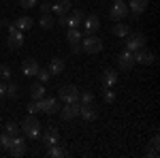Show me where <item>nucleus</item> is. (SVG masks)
Wrapping results in <instances>:
<instances>
[{
	"mask_svg": "<svg viewBox=\"0 0 160 158\" xmlns=\"http://www.w3.org/2000/svg\"><path fill=\"white\" fill-rule=\"evenodd\" d=\"M9 154H11L13 158H22L26 154V139L24 137H13V145L9 147Z\"/></svg>",
	"mask_w": 160,
	"mask_h": 158,
	"instance_id": "obj_9",
	"label": "nucleus"
},
{
	"mask_svg": "<svg viewBox=\"0 0 160 158\" xmlns=\"http://www.w3.org/2000/svg\"><path fill=\"white\" fill-rule=\"evenodd\" d=\"M149 145H154V147H158V145H160V139H158V135H154V137H152Z\"/></svg>",
	"mask_w": 160,
	"mask_h": 158,
	"instance_id": "obj_38",
	"label": "nucleus"
},
{
	"mask_svg": "<svg viewBox=\"0 0 160 158\" xmlns=\"http://www.w3.org/2000/svg\"><path fill=\"white\" fill-rule=\"evenodd\" d=\"M0 145H2V147H7V150H9V147L13 145V137H11L9 133H2V135H0Z\"/></svg>",
	"mask_w": 160,
	"mask_h": 158,
	"instance_id": "obj_28",
	"label": "nucleus"
},
{
	"mask_svg": "<svg viewBox=\"0 0 160 158\" xmlns=\"http://www.w3.org/2000/svg\"><path fill=\"white\" fill-rule=\"evenodd\" d=\"M92 100H94V94L90 90H81L79 92V105H90Z\"/></svg>",
	"mask_w": 160,
	"mask_h": 158,
	"instance_id": "obj_27",
	"label": "nucleus"
},
{
	"mask_svg": "<svg viewBox=\"0 0 160 158\" xmlns=\"http://www.w3.org/2000/svg\"><path fill=\"white\" fill-rule=\"evenodd\" d=\"M100 81H102L105 88H113V85L118 84V73H115L113 69H107V71L102 73V77H100Z\"/></svg>",
	"mask_w": 160,
	"mask_h": 158,
	"instance_id": "obj_17",
	"label": "nucleus"
},
{
	"mask_svg": "<svg viewBox=\"0 0 160 158\" xmlns=\"http://www.w3.org/2000/svg\"><path fill=\"white\" fill-rule=\"evenodd\" d=\"M128 32H130V26H128V24H122V22L113 24V34H115V37L124 38L126 34H128Z\"/></svg>",
	"mask_w": 160,
	"mask_h": 158,
	"instance_id": "obj_24",
	"label": "nucleus"
},
{
	"mask_svg": "<svg viewBox=\"0 0 160 158\" xmlns=\"http://www.w3.org/2000/svg\"><path fill=\"white\" fill-rule=\"evenodd\" d=\"M41 137H43V143H45V147H51L56 145V143H60V133H58V128H45V133H41Z\"/></svg>",
	"mask_w": 160,
	"mask_h": 158,
	"instance_id": "obj_10",
	"label": "nucleus"
},
{
	"mask_svg": "<svg viewBox=\"0 0 160 158\" xmlns=\"http://www.w3.org/2000/svg\"><path fill=\"white\" fill-rule=\"evenodd\" d=\"M32 24H34V22H32V17L24 15V17H17L13 26H15L17 30H22V32H24V30H30V28H32Z\"/></svg>",
	"mask_w": 160,
	"mask_h": 158,
	"instance_id": "obj_20",
	"label": "nucleus"
},
{
	"mask_svg": "<svg viewBox=\"0 0 160 158\" xmlns=\"http://www.w3.org/2000/svg\"><path fill=\"white\" fill-rule=\"evenodd\" d=\"M145 156L148 158H158V147H154V145L145 147Z\"/></svg>",
	"mask_w": 160,
	"mask_h": 158,
	"instance_id": "obj_36",
	"label": "nucleus"
},
{
	"mask_svg": "<svg viewBox=\"0 0 160 158\" xmlns=\"http://www.w3.org/2000/svg\"><path fill=\"white\" fill-rule=\"evenodd\" d=\"M47 156H49V158H62V156H66V152H64V150L56 143V145L47 147Z\"/></svg>",
	"mask_w": 160,
	"mask_h": 158,
	"instance_id": "obj_26",
	"label": "nucleus"
},
{
	"mask_svg": "<svg viewBox=\"0 0 160 158\" xmlns=\"http://www.w3.org/2000/svg\"><path fill=\"white\" fill-rule=\"evenodd\" d=\"M2 96H7V85L0 81V98H2Z\"/></svg>",
	"mask_w": 160,
	"mask_h": 158,
	"instance_id": "obj_39",
	"label": "nucleus"
},
{
	"mask_svg": "<svg viewBox=\"0 0 160 158\" xmlns=\"http://www.w3.org/2000/svg\"><path fill=\"white\" fill-rule=\"evenodd\" d=\"M0 147H2V145H0Z\"/></svg>",
	"mask_w": 160,
	"mask_h": 158,
	"instance_id": "obj_41",
	"label": "nucleus"
},
{
	"mask_svg": "<svg viewBox=\"0 0 160 158\" xmlns=\"http://www.w3.org/2000/svg\"><path fill=\"white\" fill-rule=\"evenodd\" d=\"M132 58H135V64H154V60H156V56L152 51H148L145 47L132 51Z\"/></svg>",
	"mask_w": 160,
	"mask_h": 158,
	"instance_id": "obj_8",
	"label": "nucleus"
},
{
	"mask_svg": "<svg viewBox=\"0 0 160 158\" xmlns=\"http://www.w3.org/2000/svg\"><path fill=\"white\" fill-rule=\"evenodd\" d=\"M79 115H81L86 122H94L96 118H98V111L92 107V103H90V105H79Z\"/></svg>",
	"mask_w": 160,
	"mask_h": 158,
	"instance_id": "obj_15",
	"label": "nucleus"
},
{
	"mask_svg": "<svg viewBox=\"0 0 160 158\" xmlns=\"http://www.w3.org/2000/svg\"><path fill=\"white\" fill-rule=\"evenodd\" d=\"M37 77L41 79V84H47V81H49V77H51V73L47 71V69H38V71H37Z\"/></svg>",
	"mask_w": 160,
	"mask_h": 158,
	"instance_id": "obj_30",
	"label": "nucleus"
},
{
	"mask_svg": "<svg viewBox=\"0 0 160 158\" xmlns=\"http://www.w3.org/2000/svg\"><path fill=\"white\" fill-rule=\"evenodd\" d=\"M66 38H68V43H71V45H73V43H79V41L83 38V32H81L79 28H68Z\"/></svg>",
	"mask_w": 160,
	"mask_h": 158,
	"instance_id": "obj_23",
	"label": "nucleus"
},
{
	"mask_svg": "<svg viewBox=\"0 0 160 158\" xmlns=\"http://www.w3.org/2000/svg\"><path fill=\"white\" fill-rule=\"evenodd\" d=\"M81 49L86 54H98V51H102V41L94 34H88L86 38H81Z\"/></svg>",
	"mask_w": 160,
	"mask_h": 158,
	"instance_id": "obj_3",
	"label": "nucleus"
},
{
	"mask_svg": "<svg viewBox=\"0 0 160 158\" xmlns=\"http://www.w3.org/2000/svg\"><path fill=\"white\" fill-rule=\"evenodd\" d=\"M38 69H41V66H38V62L34 60V58H26V60L22 62V73H24L26 77H37Z\"/></svg>",
	"mask_w": 160,
	"mask_h": 158,
	"instance_id": "obj_13",
	"label": "nucleus"
},
{
	"mask_svg": "<svg viewBox=\"0 0 160 158\" xmlns=\"http://www.w3.org/2000/svg\"><path fill=\"white\" fill-rule=\"evenodd\" d=\"M4 128H7V133L11 135V137H15V135L19 133V126H17V124H15V122H7V124H4Z\"/></svg>",
	"mask_w": 160,
	"mask_h": 158,
	"instance_id": "obj_31",
	"label": "nucleus"
},
{
	"mask_svg": "<svg viewBox=\"0 0 160 158\" xmlns=\"http://www.w3.org/2000/svg\"><path fill=\"white\" fill-rule=\"evenodd\" d=\"M64 60L62 58H51V62H49V73L51 75H62V71H64Z\"/></svg>",
	"mask_w": 160,
	"mask_h": 158,
	"instance_id": "obj_21",
	"label": "nucleus"
},
{
	"mask_svg": "<svg viewBox=\"0 0 160 158\" xmlns=\"http://www.w3.org/2000/svg\"><path fill=\"white\" fill-rule=\"evenodd\" d=\"M102 98H105V103H113V100H115V92H113L111 88H105V85H102Z\"/></svg>",
	"mask_w": 160,
	"mask_h": 158,
	"instance_id": "obj_29",
	"label": "nucleus"
},
{
	"mask_svg": "<svg viewBox=\"0 0 160 158\" xmlns=\"http://www.w3.org/2000/svg\"><path fill=\"white\" fill-rule=\"evenodd\" d=\"M38 9H41V13H49L51 11V4H49V2H43Z\"/></svg>",
	"mask_w": 160,
	"mask_h": 158,
	"instance_id": "obj_37",
	"label": "nucleus"
},
{
	"mask_svg": "<svg viewBox=\"0 0 160 158\" xmlns=\"http://www.w3.org/2000/svg\"><path fill=\"white\" fill-rule=\"evenodd\" d=\"M17 90H19V88H17V84H9V85H7V96L17 98V94H19Z\"/></svg>",
	"mask_w": 160,
	"mask_h": 158,
	"instance_id": "obj_33",
	"label": "nucleus"
},
{
	"mask_svg": "<svg viewBox=\"0 0 160 158\" xmlns=\"http://www.w3.org/2000/svg\"><path fill=\"white\" fill-rule=\"evenodd\" d=\"M126 4H128V11L135 15H141L143 11H148V0H130Z\"/></svg>",
	"mask_w": 160,
	"mask_h": 158,
	"instance_id": "obj_16",
	"label": "nucleus"
},
{
	"mask_svg": "<svg viewBox=\"0 0 160 158\" xmlns=\"http://www.w3.org/2000/svg\"><path fill=\"white\" fill-rule=\"evenodd\" d=\"M24 45V32L22 30H17L15 26H9V47L11 49H19Z\"/></svg>",
	"mask_w": 160,
	"mask_h": 158,
	"instance_id": "obj_7",
	"label": "nucleus"
},
{
	"mask_svg": "<svg viewBox=\"0 0 160 158\" xmlns=\"http://www.w3.org/2000/svg\"><path fill=\"white\" fill-rule=\"evenodd\" d=\"M118 66L122 69V71H130L132 66H135V58H132V51H122L120 56H118Z\"/></svg>",
	"mask_w": 160,
	"mask_h": 158,
	"instance_id": "obj_11",
	"label": "nucleus"
},
{
	"mask_svg": "<svg viewBox=\"0 0 160 158\" xmlns=\"http://www.w3.org/2000/svg\"><path fill=\"white\" fill-rule=\"evenodd\" d=\"M30 98L32 100H38V98H43L45 96V84H32L30 85Z\"/></svg>",
	"mask_w": 160,
	"mask_h": 158,
	"instance_id": "obj_19",
	"label": "nucleus"
},
{
	"mask_svg": "<svg viewBox=\"0 0 160 158\" xmlns=\"http://www.w3.org/2000/svg\"><path fill=\"white\" fill-rule=\"evenodd\" d=\"M22 130L28 139H38L41 137V122L30 113V115H26V120L22 122Z\"/></svg>",
	"mask_w": 160,
	"mask_h": 158,
	"instance_id": "obj_1",
	"label": "nucleus"
},
{
	"mask_svg": "<svg viewBox=\"0 0 160 158\" xmlns=\"http://www.w3.org/2000/svg\"><path fill=\"white\" fill-rule=\"evenodd\" d=\"M0 79H4V81H9V79H11V66L0 64Z\"/></svg>",
	"mask_w": 160,
	"mask_h": 158,
	"instance_id": "obj_32",
	"label": "nucleus"
},
{
	"mask_svg": "<svg viewBox=\"0 0 160 158\" xmlns=\"http://www.w3.org/2000/svg\"><path fill=\"white\" fill-rule=\"evenodd\" d=\"M126 49L128 51H137V49L145 47V43H148V38H145V34L143 32H128L126 34Z\"/></svg>",
	"mask_w": 160,
	"mask_h": 158,
	"instance_id": "obj_2",
	"label": "nucleus"
},
{
	"mask_svg": "<svg viewBox=\"0 0 160 158\" xmlns=\"http://www.w3.org/2000/svg\"><path fill=\"white\" fill-rule=\"evenodd\" d=\"M60 113H62V120H75L79 115V103H66L60 109Z\"/></svg>",
	"mask_w": 160,
	"mask_h": 158,
	"instance_id": "obj_14",
	"label": "nucleus"
},
{
	"mask_svg": "<svg viewBox=\"0 0 160 158\" xmlns=\"http://www.w3.org/2000/svg\"><path fill=\"white\" fill-rule=\"evenodd\" d=\"M38 107H41V111H43V113L53 115V113H58V111H60V103H58V98L43 96V98H38Z\"/></svg>",
	"mask_w": 160,
	"mask_h": 158,
	"instance_id": "obj_4",
	"label": "nucleus"
},
{
	"mask_svg": "<svg viewBox=\"0 0 160 158\" xmlns=\"http://www.w3.org/2000/svg\"><path fill=\"white\" fill-rule=\"evenodd\" d=\"M19 7L22 9H34L37 7V0H19Z\"/></svg>",
	"mask_w": 160,
	"mask_h": 158,
	"instance_id": "obj_34",
	"label": "nucleus"
},
{
	"mask_svg": "<svg viewBox=\"0 0 160 158\" xmlns=\"http://www.w3.org/2000/svg\"><path fill=\"white\" fill-rule=\"evenodd\" d=\"M53 24H56V22H53V17H51L49 13H43V15H41V19H38V26H41L43 30H49V28H53Z\"/></svg>",
	"mask_w": 160,
	"mask_h": 158,
	"instance_id": "obj_25",
	"label": "nucleus"
},
{
	"mask_svg": "<svg viewBox=\"0 0 160 158\" xmlns=\"http://www.w3.org/2000/svg\"><path fill=\"white\" fill-rule=\"evenodd\" d=\"M81 24H83V32H86V34H94L100 28V19L96 15H88V17H83Z\"/></svg>",
	"mask_w": 160,
	"mask_h": 158,
	"instance_id": "obj_12",
	"label": "nucleus"
},
{
	"mask_svg": "<svg viewBox=\"0 0 160 158\" xmlns=\"http://www.w3.org/2000/svg\"><path fill=\"white\" fill-rule=\"evenodd\" d=\"M58 98L64 103H79V90L75 85H62L58 90Z\"/></svg>",
	"mask_w": 160,
	"mask_h": 158,
	"instance_id": "obj_5",
	"label": "nucleus"
},
{
	"mask_svg": "<svg viewBox=\"0 0 160 158\" xmlns=\"http://www.w3.org/2000/svg\"><path fill=\"white\" fill-rule=\"evenodd\" d=\"M111 19L113 22H122L124 17L128 15V4H126V0H115L113 2V7H111Z\"/></svg>",
	"mask_w": 160,
	"mask_h": 158,
	"instance_id": "obj_6",
	"label": "nucleus"
},
{
	"mask_svg": "<svg viewBox=\"0 0 160 158\" xmlns=\"http://www.w3.org/2000/svg\"><path fill=\"white\" fill-rule=\"evenodd\" d=\"M83 17H86V15H83L81 11H73L71 15H68V22H66V26H68V28H79V24L83 22Z\"/></svg>",
	"mask_w": 160,
	"mask_h": 158,
	"instance_id": "obj_22",
	"label": "nucleus"
},
{
	"mask_svg": "<svg viewBox=\"0 0 160 158\" xmlns=\"http://www.w3.org/2000/svg\"><path fill=\"white\" fill-rule=\"evenodd\" d=\"M71 49H73V54H79V43H73Z\"/></svg>",
	"mask_w": 160,
	"mask_h": 158,
	"instance_id": "obj_40",
	"label": "nucleus"
},
{
	"mask_svg": "<svg viewBox=\"0 0 160 158\" xmlns=\"http://www.w3.org/2000/svg\"><path fill=\"white\" fill-rule=\"evenodd\" d=\"M68 9H71V0H58L56 4H51V11L56 13L58 17H60V15H66Z\"/></svg>",
	"mask_w": 160,
	"mask_h": 158,
	"instance_id": "obj_18",
	"label": "nucleus"
},
{
	"mask_svg": "<svg viewBox=\"0 0 160 158\" xmlns=\"http://www.w3.org/2000/svg\"><path fill=\"white\" fill-rule=\"evenodd\" d=\"M41 111V107H38V100H32V103H28V113H38Z\"/></svg>",
	"mask_w": 160,
	"mask_h": 158,
	"instance_id": "obj_35",
	"label": "nucleus"
}]
</instances>
